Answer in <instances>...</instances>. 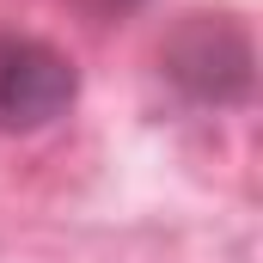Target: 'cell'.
Returning a JSON list of instances; mask_svg holds the SVG:
<instances>
[{
	"label": "cell",
	"instance_id": "1",
	"mask_svg": "<svg viewBox=\"0 0 263 263\" xmlns=\"http://www.w3.org/2000/svg\"><path fill=\"white\" fill-rule=\"evenodd\" d=\"M159 80L190 110H239L257 92V49L233 12H184L159 43Z\"/></svg>",
	"mask_w": 263,
	"mask_h": 263
},
{
	"label": "cell",
	"instance_id": "2",
	"mask_svg": "<svg viewBox=\"0 0 263 263\" xmlns=\"http://www.w3.org/2000/svg\"><path fill=\"white\" fill-rule=\"evenodd\" d=\"M80 98V67L37 31H0V135H37Z\"/></svg>",
	"mask_w": 263,
	"mask_h": 263
},
{
	"label": "cell",
	"instance_id": "3",
	"mask_svg": "<svg viewBox=\"0 0 263 263\" xmlns=\"http://www.w3.org/2000/svg\"><path fill=\"white\" fill-rule=\"evenodd\" d=\"M92 18H123V12H135V6H147V0H80Z\"/></svg>",
	"mask_w": 263,
	"mask_h": 263
}]
</instances>
